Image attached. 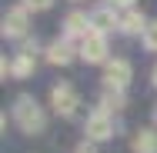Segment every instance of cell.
<instances>
[{"label":"cell","instance_id":"8fae6325","mask_svg":"<svg viewBox=\"0 0 157 153\" xmlns=\"http://www.w3.org/2000/svg\"><path fill=\"white\" fill-rule=\"evenodd\" d=\"M130 150L134 153H157V130H151V126L137 130L130 137Z\"/></svg>","mask_w":157,"mask_h":153},{"label":"cell","instance_id":"9a60e30c","mask_svg":"<svg viewBox=\"0 0 157 153\" xmlns=\"http://www.w3.org/2000/svg\"><path fill=\"white\" fill-rule=\"evenodd\" d=\"M50 3L54 0H20V7H27V10H50Z\"/></svg>","mask_w":157,"mask_h":153},{"label":"cell","instance_id":"6da1fadb","mask_svg":"<svg viewBox=\"0 0 157 153\" xmlns=\"http://www.w3.org/2000/svg\"><path fill=\"white\" fill-rule=\"evenodd\" d=\"M13 123L24 130V133H44V126H47V113H44V107L33 100L30 93H20L17 100H13Z\"/></svg>","mask_w":157,"mask_h":153},{"label":"cell","instance_id":"9c48e42d","mask_svg":"<svg viewBox=\"0 0 157 153\" xmlns=\"http://www.w3.org/2000/svg\"><path fill=\"white\" fill-rule=\"evenodd\" d=\"M74 57H80V50H74L70 40H54L47 47V63H54V67H67V63H74Z\"/></svg>","mask_w":157,"mask_h":153},{"label":"cell","instance_id":"7a4b0ae2","mask_svg":"<svg viewBox=\"0 0 157 153\" xmlns=\"http://www.w3.org/2000/svg\"><path fill=\"white\" fill-rule=\"evenodd\" d=\"M130 77H134V67H130V60H124V57L104 63V87H107V90H121L124 93V87L130 83Z\"/></svg>","mask_w":157,"mask_h":153},{"label":"cell","instance_id":"2e32d148","mask_svg":"<svg viewBox=\"0 0 157 153\" xmlns=\"http://www.w3.org/2000/svg\"><path fill=\"white\" fill-rule=\"evenodd\" d=\"M20 53H27V57H33V53H37V40H30V37H27V40L20 43Z\"/></svg>","mask_w":157,"mask_h":153},{"label":"cell","instance_id":"7c38bea8","mask_svg":"<svg viewBox=\"0 0 157 153\" xmlns=\"http://www.w3.org/2000/svg\"><path fill=\"white\" fill-rule=\"evenodd\" d=\"M124 107H127V97H124L121 90H104V97H100V107H97V110L110 117V113H117V110H124Z\"/></svg>","mask_w":157,"mask_h":153},{"label":"cell","instance_id":"5b68a950","mask_svg":"<svg viewBox=\"0 0 157 153\" xmlns=\"http://www.w3.org/2000/svg\"><path fill=\"white\" fill-rule=\"evenodd\" d=\"M80 60H87V63H107V37H104V33L90 30L84 40H80Z\"/></svg>","mask_w":157,"mask_h":153},{"label":"cell","instance_id":"e0dca14e","mask_svg":"<svg viewBox=\"0 0 157 153\" xmlns=\"http://www.w3.org/2000/svg\"><path fill=\"white\" fill-rule=\"evenodd\" d=\"M107 7H114V10H117V7H124V10H130V7H134V0H107Z\"/></svg>","mask_w":157,"mask_h":153},{"label":"cell","instance_id":"277c9868","mask_svg":"<svg viewBox=\"0 0 157 153\" xmlns=\"http://www.w3.org/2000/svg\"><path fill=\"white\" fill-rule=\"evenodd\" d=\"M27 27H30V10L27 7H13V10H7L3 13V37H13V40H27Z\"/></svg>","mask_w":157,"mask_h":153},{"label":"cell","instance_id":"4fadbf2b","mask_svg":"<svg viewBox=\"0 0 157 153\" xmlns=\"http://www.w3.org/2000/svg\"><path fill=\"white\" fill-rule=\"evenodd\" d=\"M30 73H33V57H27V53H17V57L10 60V77L24 80V77H30Z\"/></svg>","mask_w":157,"mask_h":153},{"label":"cell","instance_id":"8992f818","mask_svg":"<svg viewBox=\"0 0 157 153\" xmlns=\"http://www.w3.org/2000/svg\"><path fill=\"white\" fill-rule=\"evenodd\" d=\"M84 133H87V143H100V140H110L114 137V120L107 117V113H100L94 110L87 123H84Z\"/></svg>","mask_w":157,"mask_h":153},{"label":"cell","instance_id":"d6986e66","mask_svg":"<svg viewBox=\"0 0 157 153\" xmlns=\"http://www.w3.org/2000/svg\"><path fill=\"white\" fill-rule=\"evenodd\" d=\"M151 83H154V87H157V67H154V73H151Z\"/></svg>","mask_w":157,"mask_h":153},{"label":"cell","instance_id":"52a82bcc","mask_svg":"<svg viewBox=\"0 0 157 153\" xmlns=\"http://www.w3.org/2000/svg\"><path fill=\"white\" fill-rule=\"evenodd\" d=\"M90 33V13H80V10H70L63 17V40H74V37H87Z\"/></svg>","mask_w":157,"mask_h":153},{"label":"cell","instance_id":"ba28073f","mask_svg":"<svg viewBox=\"0 0 157 153\" xmlns=\"http://www.w3.org/2000/svg\"><path fill=\"white\" fill-rule=\"evenodd\" d=\"M114 27H121V13H117L114 7H107V3H104V7H97L94 13H90V30H97V33H104V37H107Z\"/></svg>","mask_w":157,"mask_h":153},{"label":"cell","instance_id":"3957f363","mask_svg":"<svg viewBox=\"0 0 157 153\" xmlns=\"http://www.w3.org/2000/svg\"><path fill=\"white\" fill-rule=\"evenodd\" d=\"M50 107H54L57 117H74L77 107H80V97H77V90H74L70 83H57V87L50 90Z\"/></svg>","mask_w":157,"mask_h":153},{"label":"cell","instance_id":"30bf717a","mask_svg":"<svg viewBox=\"0 0 157 153\" xmlns=\"http://www.w3.org/2000/svg\"><path fill=\"white\" fill-rule=\"evenodd\" d=\"M117 30H121V33H130V37H134V33H144V30H147V17H144L140 10L130 7V10L121 13V27H117Z\"/></svg>","mask_w":157,"mask_h":153},{"label":"cell","instance_id":"ac0fdd59","mask_svg":"<svg viewBox=\"0 0 157 153\" xmlns=\"http://www.w3.org/2000/svg\"><path fill=\"white\" fill-rule=\"evenodd\" d=\"M77 153H94V143H80V147H77Z\"/></svg>","mask_w":157,"mask_h":153},{"label":"cell","instance_id":"ffe728a7","mask_svg":"<svg viewBox=\"0 0 157 153\" xmlns=\"http://www.w3.org/2000/svg\"><path fill=\"white\" fill-rule=\"evenodd\" d=\"M154 123H157V103H154Z\"/></svg>","mask_w":157,"mask_h":153},{"label":"cell","instance_id":"5bb4252c","mask_svg":"<svg viewBox=\"0 0 157 153\" xmlns=\"http://www.w3.org/2000/svg\"><path fill=\"white\" fill-rule=\"evenodd\" d=\"M140 37H144V47L157 53V20H151V24H147V30L140 33Z\"/></svg>","mask_w":157,"mask_h":153}]
</instances>
